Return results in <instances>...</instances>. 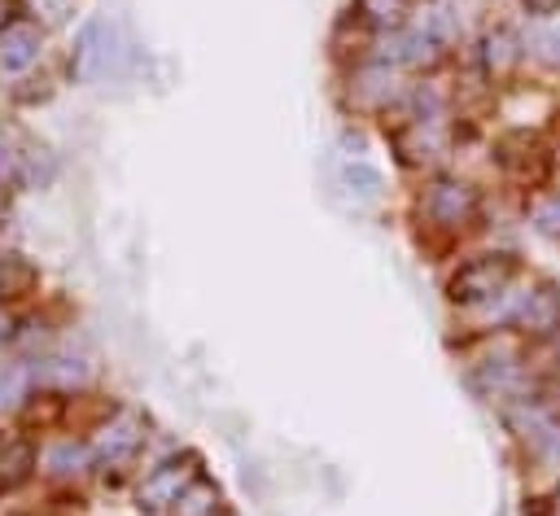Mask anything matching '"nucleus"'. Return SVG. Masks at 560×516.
Listing matches in <instances>:
<instances>
[{"label":"nucleus","instance_id":"4468645a","mask_svg":"<svg viewBox=\"0 0 560 516\" xmlns=\"http://www.w3.org/2000/svg\"><path fill=\"white\" fill-rule=\"evenodd\" d=\"M26 468H31V450H26L22 442H9V450L0 455V490L18 485V481L26 477Z\"/></svg>","mask_w":560,"mask_h":516},{"label":"nucleus","instance_id":"f3484780","mask_svg":"<svg viewBox=\"0 0 560 516\" xmlns=\"http://www.w3.org/2000/svg\"><path fill=\"white\" fill-rule=\"evenodd\" d=\"M346 184H350L354 192H363V197H376V192H381V175H376L372 166H350V171H346Z\"/></svg>","mask_w":560,"mask_h":516},{"label":"nucleus","instance_id":"dca6fc26","mask_svg":"<svg viewBox=\"0 0 560 516\" xmlns=\"http://www.w3.org/2000/svg\"><path fill=\"white\" fill-rule=\"evenodd\" d=\"M529 219H534V227H538L542 236L560 241V197H547V201H538Z\"/></svg>","mask_w":560,"mask_h":516},{"label":"nucleus","instance_id":"39448f33","mask_svg":"<svg viewBox=\"0 0 560 516\" xmlns=\"http://www.w3.org/2000/svg\"><path fill=\"white\" fill-rule=\"evenodd\" d=\"M140 442H144V420H140L136 411H122V415L96 437V450H101V459H114V464H118V459H127Z\"/></svg>","mask_w":560,"mask_h":516},{"label":"nucleus","instance_id":"f03ea898","mask_svg":"<svg viewBox=\"0 0 560 516\" xmlns=\"http://www.w3.org/2000/svg\"><path fill=\"white\" fill-rule=\"evenodd\" d=\"M494 153H499V166H503L516 184H538V179L547 175V149H542V140L529 136V131H508Z\"/></svg>","mask_w":560,"mask_h":516},{"label":"nucleus","instance_id":"1a4fd4ad","mask_svg":"<svg viewBox=\"0 0 560 516\" xmlns=\"http://www.w3.org/2000/svg\"><path fill=\"white\" fill-rule=\"evenodd\" d=\"M101 35H105V22H88V26H83V35H79V48H74V74H79V79H92V74H101V61H105Z\"/></svg>","mask_w":560,"mask_h":516},{"label":"nucleus","instance_id":"6e6552de","mask_svg":"<svg viewBox=\"0 0 560 516\" xmlns=\"http://www.w3.org/2000/svg\"><path fill=\"white\" fill-rule=\"evenodd\" d=\"M219 490L206 477H192V485L175 499V516H219Z\"/></svg>","mask_w":560,"mask_h":516},{"label":"nucleus","instance_id":"7ed1b4c3","mask_svg":"<svg viewBox=\"0 0 560 516\" xmlns=\"http://www.w3.org/2000/svg\"><path fill=\"white\" fill-rule=\"evenodd\" d=\"M188 485H192V459H188V455H184V459H171V464H162V468H153V472L144 477V485H140V507H144V512H158V507L175 503Z\"/></svg>","mask_w":560,"mask_h":516},{"label":"nucleus","instance_id":"f8f14e48","mask_svg":"<svg viewBox=\"0 0 560 516\" xmlns=\"http://www.w3.org/2000/svg\"><path fill=\"white\" fill-rule=\"evenodd\" d=\"M394 57L407 66H433L438 61V35L433 31H411L394 44Z\"/></svg>","mask_w":560,"mask_h":516},{"label":"nucleus","instance_id":"ddd939ff","mask_svg":"<svg viewBox=\"0 0 560 516\" xmlns=\"http://www.w3.org/2000/svg\"><path fill=\"white\" fill-rule=\"evenodd\" d=\"M359 13H363L372 26H402L407 0H359Z\"/></svg>","mask_w":560,"mask_h":516},{"label":"nucleus","instance_id":"f257e3e1","mask_svg":"<svg viewBox=\"0 0 560 516\" xmlns=\"http://www.w3.org/2000/svg\"><path fill=\"white\" fill-rule=\"evenodd\" d=\"M512 275H516V262H512L508 254L472 258L468 267L455 271V280H451V297H455V302H481V297H494Z\"/></svg>","mask_w":560,"mask_h":516},{"label":"nucleus","instance_id":"5701e85b","mask_svg":"<svg viewBox=\"0 0 560 516\" xmlns=\"http://www.w3.org/2000/svg\"><path fill=\"white\" fill-rule=\"evenodd\" d=\"M9 166H13V162H9V149H0V179L9 175Z\"/></svg>","mask_w":560,"mask_h":516},{"label":"nucleus","instance_id":"6ab92c4d","mask_svg":"<svg viewBox=\"0 0 560 516\" xmlns=\"http://www.w3.org/2000/svg\"><path fill=\"white\" fill-rule=\"evenodd\" d=\"M534 44H538V52H542L547 61H556V66H560V26L538 31V35H534Z\"/></svg>","mask_w":560,"mask_h":516},{"label":"nucleus","instance_id":"412c9836","mask_svg":"<svg viewBox=\"0 0 560 516\" xmlns=\"http://www.w3.org/2000/svg\"><path fill=\"white\" fill-rule=\"evenodd\" d=\"M547 455L560 464V429H551V433H547Z\"/></svg>","mask_w":560,"mask_h":516},{"label":"nucleus","instance_id":"2eb2a0df","mask_svg":"<svg viewBox=\"0 0 560 516\" xmlns=\"http://www.w3.org/2000/svg\"><path fill=\"white\" fill-rule=\"evenodd\" d=\"M83 464H88V450H83V446H74V442L52 446V455H48V468H52V472H61V477L83 472Z\"/></svg>","mask_w":560,"mask_h":516},{"label":"nucleus","instance_id":"9b49d317","mask_svg":"<svg viewBox=\"0 0 560 516\" xmlns=\"http://www.w3.org/2000/svg\"><path fill=\"white\" fill-rule=\"evenodd\" d=\"M39 44V35L31 31V26H13L9 35H4V44H0V66L4 70H22V66H31L35 61V48Z\"/></svg>","mask_w":560,"mask_h":516},{"label":"nucleus","instance_id":"20e7f679","mask_svg":"<svg viewBox=\"0 0 560 516\" xmlns=\"http://www.w3.org/2000/svg\"><path fill=\"white\" fill-rule=\"evenodd\" d=\"M429 214H433L442 227H464V223H472V214H477V192H472L468 184L442 179V184L429 192Z\"/></svg>","mask_w":560,"mask_h":516},{"label":"nucleus","instance_id":"a211bd4d","mask_svg":"<svg viewBox=\"0 0 560 516\" xmlns=\"http://www.w3.org/2000/svg\"><path fill=\"white\" fill-rule=\"evenodd\" d=\"M22 385H26V372H22V367H13L9 376H0V407H13Z\"/></svg>","mask_w":560,"mask_h":516},{"label":"nucleus","instance_id":"9d476101","mask_svg":"<svg viewBox=\"0 0 560 516\" xmlns=\"http://www.w3.org/2000/svg\"><path fill=\"white\" fill-rule=\"evenodd\" d=\"M516 61H521V48H516V35H512V31L486 35V70H490L494 79H508V74L516 70Z\"/></svg>","mask_w":560,"mask_h":516},{"label":"nucleus","instance_id":"4be33fe9","mask_svg":"<svg viewBox=\"0 0 560 516\" xmlns=\"http://www.w3.org/2000/svg\"><path fill=\"white\" fill-rule=\"evenodd\" d=\"M9 17H13V0H0V31L9 26Z\"/></svg>","mask_w":560,"mask_h":516},{"label":"nucleus","instance_id":"aec40b11","mask_svg":"<svg viewBox=\"0 0 560 516\" xmlns=\"http://www.w3.org/2000/svg\"><path fill=\"white\" fill-rule=\"evenodd\" d=\"M525 9H529V13H538V17H547V13H556V9H560V0H525Z\"/></svg>","mask_w":560,"mask_h":516},{"label":"nucleus","instance_id":"b1692460","mask_svg":"<svg viewBox=\"0 0 560 516\" xmlns=\"http://www.w3.org/2000/svg\"><path fill=\"white\" fill-rule=\"evenodd\" d=\"M556 512H560V490H556Z\"/></svg>","mask_w":560,"mask_h":516},{"label":"nucleus","instance_id":"423d86ee","mask_svg":"<svg viewBox=\"0 0 560 516\" xmlns=\"http://www.w3.org/2000/svg\"><path fill=\"white\" fill-rule=\"evenodd\" d=\"M516 324H521L525 332H551V328L560 324V293H556L551 284L534 289V293L525 297V306L516 310Z\"/></svg>","mask_w":560,"mask_h":516},{"label":"nucleus","instance_id":"0eeeda50","mask_svg":"<svg viewBox=\"0 0 560 516\" xmlns=\"http://www.w3.org/2000/svg\"><path fill=\"white\" fill-rule=\"evenodd\" d=\"M398 149H402L411 162H420V157H438V153L446 149V136H442V127H438L433 118H424V122H416V127L398 140Z\"/></svg>","mask_w":560,"mask_h":516}]
</instances>
